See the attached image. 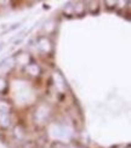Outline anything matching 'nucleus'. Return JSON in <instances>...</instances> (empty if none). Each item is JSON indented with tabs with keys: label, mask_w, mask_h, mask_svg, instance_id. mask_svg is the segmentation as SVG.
I'll list each match as a JSON object with an SVG mask.
<instances>
[{
	"label": "nucleus",
	"mask_w": 131,
	"mask_h": 148,
	"mask_svg": "<svg viewBox=\"0 0 131 148\" xmlns=\"http://www.w3.org/2000/svg\"><path fill=\"white\" fill-rule=\"evenodd\" d=\"M80 148H86V147H80Z\"/></svg>",
	"instance_id": "nucleus-7"
},
{
	"label": "nucleus",
	"mask_w": 131,
	"mask_h": 148,
	"mask_svg": "<svg viewBox=\"0 0 131 148\" xmlns=\"http://www.w3.org/2000/svg\"><path fill=\"white\" fill-rule=\"evenodd\" d=\"M67 148H77V147H75V146H68Z\"/></svg>",
	"instance_id": "nucleus-6"
},
{
	"label": "nucleus",
	"mask_w": 131,
	"mask_h": 148,
	"mask_svg": "<svg viewBox=\"0 0 131 148\" xmlns=\"http://www.w3.org/2000/svg\"><path fill=\"white\" fill-rule=\"evenodd\" d=\"M15 135H16V137H17L18 140H22L24 136H26V132H24L23 127H22L21 125H17V126L15 127Z\"/></svg>",
	"instance_id": "nucleus-4"
},
{
	"label": "nucleus",
	"mask_w": 131,
	"mask_h": 148,
	"mask_svg": "<svg viewBox=\"0 0 131 148\" xmlns=\"http://www.w3.org/2000/svg\"><path fill=\"white\" fill-rule=\"evenodd\" d=\"M29 61H30V56H29L28 53H22V55H18V56H17V62H18V64L28 66V64H29Z\"/></svg>",
	"instance_id": "nucleus-3"
},
{
	"label": "nucleus",
	"mask_w": 131,
	"mask_h": 148,
	"mask_svg": "<svg viewBox=\"0 0 131 148\" xmlns=\"http://www.w3.org/2000/svg\"><path fill=\"white\" fill-rule=\"evenodd\" d=\"M38 47L43 52L47 53V52H50L52 50V44H51V41L46 38V36H40V38L38 39Z\"/></svg>",
	"instance_id": "nucleus-1"
},
{
	"label": "nucleus",
	"mask_w": 131,
	"mask_h": 148,
	"mask_svg": "<svg viewBox=\"0 0 131 148\" xmlns=\"http://www.w3.org/2000/svg\"><path fill=\"white\" fill-rule=\"evenodd\" d=\"M26 71H27L28 74H30V75H33V77L39 75V73H40L39 66H38V64H35V63H32V64L26 66Z\"/></svg>",
	"instance_id": "nucleus-2"
},
{
	"label": "nucleus",
	"mask_w": 131,
	"mask_h": 148,
	"mask_svg": "<svg viewBox=\"0 0 131 148\" xmlns=\"http://www.w3.org/2000/svg\"><path fill=\"white\" fill-rule=\"evenodd\" d=\"M22 148H38V145L34 143V142H26Z\"/></svg>",
	"instance_id": "nucleus-5"
}]
</instances>
